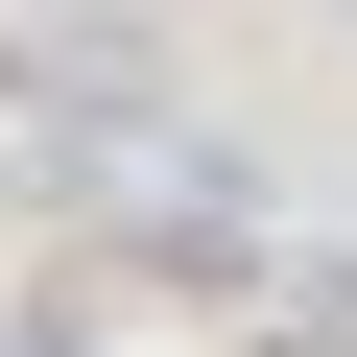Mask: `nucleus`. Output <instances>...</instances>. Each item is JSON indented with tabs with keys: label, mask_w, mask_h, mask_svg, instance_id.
Returning a JSON list of instances; mask_svg holds the SVG:
<instances>
[{
	"label": "nucleus",
	"mask_w": 357,
	"mask_h": 357,
	"mask_svg": "<svg viewBox=\"0 0 357 357\" xmlns=\"http://www.w3.org/2000/svg\"><path fill=\"white\" fill-rule=\"evenodd\" d=\"M24 96H72L96 143H143L167 119V24H119V0H96V24H24Z\"/></svg>",
	"instance_id": "nucleus-1"
},
{
	"label": "nucleus",
	"mask_w": 357,
	"mask_h": 357,
	"mask_svg": "<svg viewBox=\"0 0 357 357\" xmlns=\"http://www.w3.org/2000/svg\"><path fill=\"white\" fill-rule=\"evenodd\" d=\"M238 357H357V333H333V310H262V333H238Z\"/></svg>",
	"instance_id": "nucleus-2"
},
{
	"label": "nucleus",
	"mask_w": 357,
	"mask_h": 357,
	"mask_svg": "<svg viewBox=\"0 0 357 357\" xmlns=\"http://www.w3.org/2000/svg\"><path fill=\"white\" fill-rule=\"evenodd\" d=\"M333 24H357V0H333Z\"/></svg>",
	"instance_id": "nucleus-3"
}]
</instances>
